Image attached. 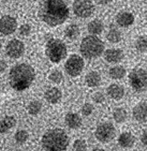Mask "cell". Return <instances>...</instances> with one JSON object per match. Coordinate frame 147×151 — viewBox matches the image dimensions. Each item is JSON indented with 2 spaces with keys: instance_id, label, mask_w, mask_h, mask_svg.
<instances>
[{
  "instance_id": "1",
  "label": "cell",
  "mask_w": 147,
  "mask_h": 151,
  "mask_svg": "<svg viewBox=\"0 0 147 151\" xmlns=\"http://www.w3.org/2000/svg\"><path fill=\"white\" fill-rule=\"evenodd\" d=\"M38 16L51 27L63 24L69 16V9L63 0H43L40 4Z\"/></svg>"
},
{
  "instance_id": "2",
  "label": "cell",
  "mask_w": 147,
  "mask_h": 151,
  "mask_svg": "<svg viewBox=\"0 0 147 151\" xmlns=\"http://www.w3.org/2000/svg\"><path fill=\"white\" fill-rule=\"evenodd\" d=\"M35 76V70L32 67L26 63H20L9 70V85L15 91H22L30 87Z\"/></svg>"
},
{
  "instance_id": "3",
  "label": "cell",
  "mask_w": 147,
  "mask_h": 151,
  "mask_svg": "<svg viewBox=\"0 0 147 151\" xmlns=\"http://www.w3.org/2000/svg\"><path fill=\"white\" fill-rule=\"evenodd\" d=\"M41 143L45 151H66L69 145V138L64 130L54 128L44 134Z\"/></svg>"
},
{
  "instance_id": "4",
  "label": "cell",
  "mask_w": 147,
  "mask_h": 151,
  "mask_svg": "<svg viewBox=\"0 0 147 151\" xmlns=\"http://www.w3.org/2000/svg\"><path fill=\"white\" fill-rule=\"evenodd\" d=\"M104 44L95 36H88L82 40L80 52L87 59H94L100 57L104 51Z\"/></svg>"
},
{
  "instance_id": "5",
  "label": "cell",
  "mask_w": 147,
  "mask_h": 151,
  "mask_svg": "<svg viewBox=\"0 0 147 151\" xmlns=\"http://www.w3.org/2000/svg\"><path fill=\"white\" fill-rule=\"evenodd\" d=\"M46 55L54 63H58L66 57L67 49L65 44L59 39L52 38L46 45Z\"/></svg>"
},
{
  "instance_id": "6",
  "label": "cell",
  "mask_w": 147,
  "mask_h": 151,
  "mask_svg": "<svg viewBox=\"0 0 147 151\" xmlns=\"http://www.w3.org/2000/svg\"><path fill=\"white\" fill-rule=\"evenodd\" d=\"M129 83L134 91L137 92L145 91L147 87V73L143 69L132 70L128 76Z\"/></svg>"
},
{
  "instance_id": "7",
  "label": "cell",
  "mask_w": 147,
  "mask_h": 151,
  "mask_svg": "<svg viewBox=\"0 0 147 151\" xmlns=\"http://www.w3.org/2000/svg\"><path fill=\"white\" fill-rule=\"evenodd\" d=\"M116 128L111 122H104L97 126L95 130V136L102 143L110 142L116 136Z\"/></svg>"
},
{
  "instance_id": "8",
  "label": "cell",
  "mask_w": 147,
  "mask_h": 151,
  "mask_svg": "<svg viewBox=\"0 0 147 151\" xmlns=\"http://www.w3.org/2000/svg\"><path fill=\"white\" fill-rule=\"evenodd\" d=\"M65 69L71 77H75L81 73L85 67L83 58L77 55H73L65 63Z\"/></svg>"
},
{
  "instance_id": "9",
  "label": "cell",
  "mask_w": 147,
  "mask_h": 151,
  "mask_svg": "<svg viewBox=\"0 0 147 151\" xmlns=\"http://www.w3.org/2000/svg\"><path fill=\"white\" fill-rule=\"evenodd\" d=\"M73 12L81 18H87L94 13L95 7L90 0H76L73 5Z\"/></svg>"
},
{
  "instance_id": "10",
  "label": "cell",
  "mask_w": 147,
  "mask_h": 151,
  "mask_svg": "<svg viewBox=\"0 0 147 151\" xmlns=\"http://www.w3.org/2000/svg\"><path fill=\"white\" fill-rule=\"evenodd\" d=\"M7 55L11 58H19L25 52V46L21 40L13 39L8 43L6 48Z\"/></svg>"
},
{
  "instance_id": "11",
  "label": "cell",
  "mask_w": 147,
  "mask_h": 151,
  "mask_svg": "<svg viewBox=\"0 0 147 151\" xmlns=\"http://www.w3.org/2000/svg\"><path fill=\"white\" fill-rule=\"evenodd\" d=\"M18 23L16 18L9 15H6L0 18V33L8 36L15 32Z\"/></svg>"
},
{
  "instance_id": "12",
  "label": "cell",
  "mask_w": 147,
  "mask_h": 151,
  "mask_svg": "<svg viewBox=\"0 0 147 151\" xmlns=\"http://www.w3.org/2000/svg\"><path fill=\"white\" fill-rule=\"evenodd\" d=\"M132 115L136 121L140 123H145L147 120L146 101H141L132 109Z\"/></svg>"
},
{
  "instance_id": "13",
  "label": "cell",
  "mask_w": 147,
  "mask_h": 151,
  "mask_svg": "<svg viewBox=\"0 0 147 151\" xmlns=\"http://www.w3.org/2000/svg\"><path fill=\"white\" fill-rule=\"evenodd\" d=\"M124 58V52L119 48H110L104 52V58L107 63H120Z\"/></svg>"
},
{
  "instance_id": "14",
  "label": "cell",
  "mask_w": 147,
  "mask_h": 151,
  "mask_svg": "<svg viewBox=\"0 0 147 151\" xmlns=\"http://www.w3.org/2000/svg\"><path fill=\"white\" fill-rule=\"evenodd\" d=\"M62 92L57 87H51L46 90L45 93V99L50 104L58 103L62 98Z\"/></svg>"
},
{
  "instance_id": "15",
  "label": "cell",
  "mask_w": 147,
  "mask_h": 151,
  "mask_svg": "<svg viewBox=\"0 0 147 151\" xmlns=\"http://www.w3.org/2000/svg\"><path fill=\"white\" fill-rule=\"evenodd\" d=\"M134 22L133 14L128 12H121L116 16V22L122 28H126L132 25Z\"/></svg>"
},
{
  "instance_id": "16",
  "label": "cell",
  "mask_w": 147,
  "mask_h": 151,
  "mask_svg": "<svg viewBox=\"0 0 147 151\" xmlns=\"http://www.w3.org/2000/svg\"><path fill=\"white\" fill-rule=\"evenodd\" d=\"M65 121L68 127L73 130L80 128L82 124V119L81 116L74 112H68L66 114Z\"/></svg>"
},
{
  "instance_id": "17",
  "label": "cell",
  "mask_w": 147,
  "mask_h": 151,
  "mask_svg": "<svg viewBox=\"0 0 147 151\" xmlns=\"http://www.w3.org/2000/svg\"><path fill=\"white\" fill-rule=\"evenodd\" d=\"M107 93L112 99L115 100H120L124 96V88L120 85L112 84L107 87Z\"/></svg>"
},
{
  "instance_id": "18",
  "label": "cell",
  "mask_w": 147,
  "mask_h": 151,
  "mask_svg": "<svg viewBox=\"0 0 147 151\" xmlns=\"http://www.w3.org/2000/svg\"><path fill=\"white\" fill-rule=\"evenodd\" d=\"M135 137L131 132H125L122 133L117 138L119 145L122 148H131L135 143Z\"/></svg>"
},
{
  "instance_id": "19",
  "label": "cell",
  "mask_w": 147,
  "mask_h": 151,
  "mask_svg": "<svg viewBox=\"0 0 147 151\" xmlns=\"http://www.w3.org/2000/svg\"><path fill=\"white\" fill-rule=\"evenodd\" d=\"M85 83L88 87H95L101 83L102 78L99 73L97 71H91L85 77Z\"/></svg>"
},
{
  "instance_id": "20",
  "label": "cell",
  "mask_w": 147,
  "mask_h": 151,
  "mask_svg": "<svg viewBox=\"0 0 147 151\" xmlns=\"http://www.w3.org/2000/svg\"><path fill=\"white\" fill-rule=\"evenodd\" d=\"M104 24L101 20L94 19L88 24L87 30L91 35L93 36L99 35L104 30Z\"/></svg>"
},
{
  "instance_id": "21",
  "label": "cell",
  "mask_w": 147,
  "mask_h": 151,
  "mask_svg": "<svg viewBox=\"0 0 147 151\" xmlns=\"http://www.w3.org/2000/svg\"><path fill=\"white\" fill-rule=\"evenodd\" d=\"M16 124V118L13 116H7L0 121V132L5 133L14 128Z\"/></svg>"
},
{
  "instance_id": "22",
  "label": "cell",
  "mask_w": 147,
  "mask_h": 151,
  "mask_svg": "<svg viewBox=\"0 0 147 151\" xmlns=\"http://www.w3.org/2000/svg\"><path fill=\"white\" fill-rule=\"evenodd\" d=\"M126 70L122 66H115L109 70V75L111 79L119 80L126 76Z\"/></svg>"
},
{
  "instance_id": "23",
  "label": "cell",
  "mask_w": 147,
  "mask_h": 151,
  "mask_svg": "<svg viewBox=\"0 0 147 151\" xmlns=\"http://www.w3.org/2000/svg\"><path fill=\"white\" fill-rule=\"evenodd\" d=\"M80 29L76 24H70L65 30V35L69 40H76L79 36Z\"/></svg>"
},
{
  "instance_id": "24",
  "label": "cell",
  "mask_w": 147,
  "mask_h": 151,
  "mask_svg": "<svg viewBox=\"0 0 147 151\" xmlns=\"http://www.w3.org/2000/svg\"><path fill=\"white\" fill-rule=\"evenodd\" d=\"M128 114L126 109L122 108H116L114 111L113 113V118L116 122L117 124L124 123L126 120Z\"/></svg>"
},
{
  "instance_id": "25",
  "label": "cell",
  "mask_w": 147,
  "mask_h": 151,
  "mask_svg": "<svg viewBox=\"0 0 147 151\" xmlns=\"http://www.w3.org/2000/svg\"><path fill=\"white\" fill-rule=\"evenodd\" d=\"M106 38L107 40L111 43H117L121 40L122 35L117 29L116 28H112L108 31Z\"/></svg>"
},
{
  "instance_id": "26",
  "label": "cell",
  "mask_w": 147,
  "mask_h": 151,
  "mask_svg": "<svg viewBox=\"0 0 147 151\" xmlns=\"http://www.w3.org/2000/svg\"><path fill=\"white\" fill-rule=\"evenodd\" d=\"M43 105L40 101L35 100L31 101L28 106V113L32 116H36L40 112Z\"/></svg>"
},
{
  "instance_id": "27",
  "label": "cell",
  "mask_w": 147,
  "mask_h": 151,
  "mask_svg": "<svg viewBox=\"0 0 147 151\" xmlns=\"http://www.w3.org/2000/svg\"><path fill=\"white\" fill-rule=\"evenodd\" d=\"M136 48L141 52H146L147 50V38L145 35L141 36L137 39L135 43Z\"/></svg>"
},
{
  "instance_id": "28",
  "label": "cell",
  "mask_w": 147,
  "mask_h": 151,
  "mask_svg": "<svg viewBox=\"0 0 147 151\" xmlns=\"http://www.w3.org/2000/svg\"><path fill=\"white\" fill-rule=\"evenodd\" d=\"M48 79L54 83L58 84L62 82L63 80V75L60 70H54L49 75Z\"/></svg>"
},
{
  "instance_id": "29",
  "label": "cell",
  "mask_w": 147,
  "mask_h": 151,
  "mask_svg": "<svg viewBox=\"0 0 147 151\" xmlns=\"http://www.w3.org/2000/svg\"><path fill=\"white\" fill-rule=\"evenodd\" d=\"M29 134L27 132V131L24 130H18L15 134V136H14V138H15L16 142L18 144H23L26 142L27 140L28 139Z\"/></svg>"
},
{
  "instance_id": "30",
  "label": "cell",
  "mask_w": 147,
  "mask_h": 151,
  "mask_svg": "<svg viewBox=\"0 0 147 151\" xmlns=\"http://www.w3.org/2000/svg\"><path fill=\"white\" fill-rule=\"evenodd\" d=\"M73 148L75 151H86L87 148L86 141L83 139L75 140L73 143Z\"/></svg>"
},
{
  "instance_id": "31",
  "label": "cell",
  "mask_w": 147,
  "mask_h": 151,
  "mask_svg": "<svg viewBox=\"0 0 147 151\" xmlns=\"http://www.w3.org/2000/svg\"><path fill=\"white\" fill-rule=\"evenodd\" d=\"M94 110V107L92 104L86 103L83 105L81 108V113L84 116H89L93 113Z\"/></svg>"
},
{
  "instance_id": "32",
  "label": "cell",
  "mask_w": 147,
  "mask_h": 151,
  "mask_svg": "<svg viewBox=\"0 0 147 151\" xmlns=\"http://www.w3.org/2000/svg\"><path fill=\"white\" fill-rule=\"evenodd\" d=\"M31 32V27L28 24H24L19 28V33L21 36H28Z\"/></svg>"
},
{
  "instance_id": "33",
  "label": "cell",
  "mask_w": 147,
  "mask_h": 151,
  "mask_svg": "<svg viewBox=\"0 0 147 151\" xmlns=\"http://www.w3.org/2000/svg\"><path fill=\"white\" fill-rule=\"evenodd\" d=\"M93 100L97 104H102L105 101V97L101 92H96L93 96Z\"/></svg>"
},
{
  "instance_id": "34",
  "label": "cell",
  "mask_w": 147,
  "mask_h": 151,
  "mask_svg": "<svg viewBox=\"0 0 147 151\" xmlns=\"http://www.w3.org/2000/svg\"><path fill=\"white\" fill-rule=\"evenodd\" d=\"M141 140L142 143L143 144V145L144 146V147H146V144H147V132H146V130H144L143 133L142 134Z\"/></svg>"
},
{
  "instance_id": "35",
  "label": "cell",
  "mask_w": 147,
  "mask_h": 151,
  "mask_svg": "<svg viewBox=\"0 0 147 151\" xmlns=\"http://www.w3.org/2000/svg\"><path fill=\"white\" fill-rule=\"evenodd\" d=\"M95 3L100 6H106V5L111 3L112 0H94Z\"/></svg>"
},
{
  "instance_id": "36",
  "label": "cell",
  "mask_w": 147,
  "mask_h": 151,
  "mask_svg": "<svg viewBox=\"0 0 147 151\" xmlns=\"http://www.w3.org/2000/svg\"><path fill=\"white\" fill-rule=\"evenodd\" d=\"M8 67L7 63L3 60H0V73H3L6 70Z\"/></svg>"
},
{
  "instance_id": "37",
  "label": "cell",
  "mask_w": 147,
  "mask_h": 151,
  "mask_svg": "<svg viewBox=\"0 0 147 151\" xmlns=\"http://www.w3.org/2000/svg\"><path fill=\"white\" fill-rule=\"evenodd\" d=\"M92 151H105L104 149H102V148H94V150Z\"/></svg>"
},
{
  "instance_id": "38",
  "label": "cell",
  "mask_w": 147,
  "mask_h": 151,
  "mask_svg": "<svg viewBox=\"0 0 147 151\" xmlns=\"http://www.w3.org/2000/svg\"><path fill=\"white\" fill-rule=\"evenodd\" d=\"M1 40H0V51H1Z\"/></svg>"
},
{
  "instance_id": "39",
  "label": "cell",
  "mask_w": 147,
  "mask_h": 151,
  "mask_svg": "<svg viewBox=\"0 0 147 151\" xmlns=\"http://www.w3.org/2000/svg\"><path fill=\"white\" fill-rule=\"evenodd\" d=\"M1 134V132H0V134Z\"/></svg>"
},
{
  "instance_id": "40",
  "label": "cell",
  "mask_w": 147,
  "mask_h": 151,
  "mask_svg": "<svg viewBox=\"0 0 147 151\" xmlns=\"http://www.w3.org/2000/svg\"><path fill=\"white\" fill-rule=\"evenodd\" d=\"M75 1H76V0H75Z\"/></svg>"
}]
</instances>
